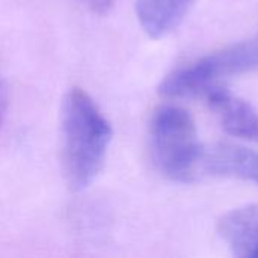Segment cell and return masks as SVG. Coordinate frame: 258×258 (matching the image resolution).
<instances>
[{"label":"cell","instance_id":"cell-9","mask_svg":"<svg viewBox=\"0 0 258 258\" xmlns=\"http://www.w3.org/2000/svg\"><path fill=\"white\" fill-rule=\"evenodd\" d=\"M6 112H8V91H6V86L0 77V127L3 124Z\"/></svg>","mask_w":258,"mask_h":258},{"label":"cell","instance_id":"cell-8","mask_svg":"<svg viewBox=\"0 0 258 258\" xmlns=\"http://www.w3.org/2000/svg\"><path fill=\"white\" fill-rule=\"evenodd\" d=\"M86 8H89L91 11H94V12H98V14H103V12H106V11H109L112 6H113V3L116 2V0H80Z\"/></svg>","mask_w":258,"mask_h":258},{"label":"cell","instance_id":"cell-4","mask_svg":"<svg viewBox=\"0 0 258 258\" xmlns=\"http://www.w3.org/2000/svg\"><path fill=\"white\" fill-rule=\"evenodd\" d=\"M206 97L225 133L258 145V112L248 101L234 95L222 85L212 88Z\"/></svg>","mask_w":258,"mask_h":258},{"label":"cell","instance_id":"cell-2","mask_svg":"<svg viewBox=\"0 0 258 258\" xmlns=\"http://www.w3.org/2000/svg\"><path fill=\"white\" fill-rule=\"evenodd\" d=\"M150 151L157 171L171 181L190 183L201 177L204 147L192 115L174 104L160 106L150 121Z\"/></svg>","mask_w":258,"mask_h":258},{"label":"cell","instance_id":"cell-1","mask_svg":"<svg viewBox=\"0 0 258 258\" xmlns=\"http://www.w3.org/2000/svg\"><path fill=\"white\" fill-rule=\"evenodd\" d=\"M112 141V127L95 101L80 88H71L60 109V159L71 189L83 190L103 169Z\"/></svg>","mask_w":258,"mask_h":258},{"label":"cell","instance_id":"cell-7","mask_svg":"<svg viewBox=\"0 0 258 258\" xmlns=\"http://www.w3.org/2000/svg\"><path fill=\"white\" fill-rule=\"evenodd\" d=\"M197 0H136V17L144 32L154 39L172 33Z\"/></svg>","mask_w":258,"mask_h":258},{"label":"cell","instance_id":"cell-6","mask_svg":"<svg viewBox=\"0 0 258 258\" xmlns=\"http://www.w3.org/2000/svg\"><path fill=\"white\" fill-rule=\"evenodd\" d=\"M218 233L236 257L258 258V204L225 213L218 222Z\"/></svg>","mask_w":258,"mask_h":258},{"label":"cell","instance_id":"cell-5","mask_svg":"<svg viewBox=\"0 0 258 258\" xmlns=\"http://www.w3.org/2000/svg\"><path fill=\"white\" fill-rule=\"evenodd\" d=\"M201 174L239 178L258 186V151L230 142L204 147Z\"/></svg>","mask_w":258,"mask_h":258},{"label":"cell","instance_id":"cell-3","mask_svg":"<svg viewBox=\"0 0 258 258\" xmlns=\"http://www.w3.org/2000/svg\"><path fill=\"white\" fill-rule=\"evenodd\" d=\"M252 71H258V33L174 68L159 85V94L171 100L206 95L222 80Z\"/></svg>","mask_w":258,"mask_h":258}]
</instances>
